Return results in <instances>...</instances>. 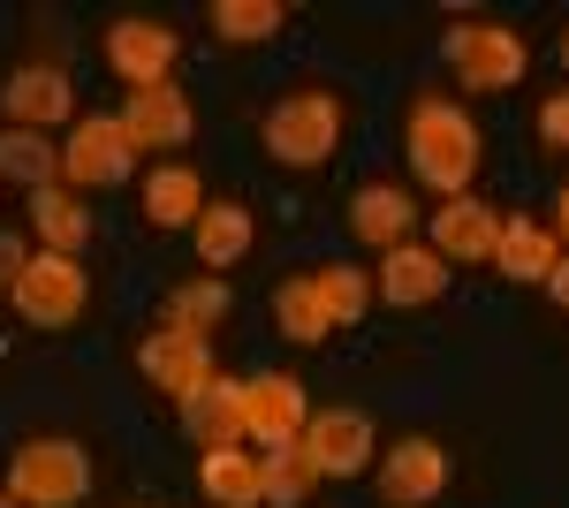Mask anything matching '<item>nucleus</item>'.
<instances>
[{
  "mask_svg": "<svg viewBox=\"0 0 569 508\" xmlns=\"http://www.w3.org/2000/svg\"><path fill=\"white\" fill-rule=\"evenodd\" d=\"M402 137H410V168H418L426 190H440V198H463V190H471V175H479V129H471L463 107L418 99Z\"/></svg>",
  "mask_w": 569,
  "mask_h": 508,
  "instance_id": "nucleus-1",
  "label": "nucleus"
},
{
  "mask_svg": "<svg viewBox=\"0 0 569 508\" xmlns=\"http://www.w3.org/2000/svg\"><path fill=\"white\" fill-rule=\"evenodd\" d=\"M335 137H342V99L335 91H289L266 114V152L281 168H327L335 160Z\"/></svg>",
  "mask_w": 569,
  "mask_h": 508,
  "instance_id": "nucleus-2",
  "label": "nucleus"
},
{
  "mask_svg": "<svg viewBox=\"0 0 569 508\" xmlns=\"http://www.w3.org/2000/svg\"><path fill=\"white\" fill-rule=\"evenodd\" d=\"M8 494L23 508H77L91 494V464L77 440H23L8 464Z\"/></svg>",
  "mask_w": 569,
  "mask_h": 508,
  "instance_id": "nucleus-3",
  "label": "nucleus"
},
{
  "mask_svg": "<svg viewBox=\"0 0 569 508\" xmlns=\"http://www.w3.org/2000/svg\"><path fill=\"white\" fill-rule=\"evenodd\" d=\"M440 53H448V69L463 77V91L525 84V39H517L509 23H456V31L440 39Z\"/></svg>",
  "mask_w": 569,
  "mask_h": 508,
  "instance_id": "nucleus-4",
  "label": "nucleus"
},
{
  "mask_svg": "<svg viewBox=\"0 0 569 508\" xmlns=\"http://www.w3.org/2000/svg\"><path fill=\"white\" fill-rule=\"evenodd\" d=\"M8 297H16V311H23L31 327H77L91 289H84V266H77V258L39 251L23 273H16V289H8Z\"/></svg>",
  "mask_w": 569,
  "mask_h": 508,
  "instance_id": "nucleus-5",
  "label": "nucleus"
},
{
  "mask_svg": "<svg viewBox=\"0 0 569 508\" xmlns=\"http://www.w3.org/2000/svg\"><path fill=\"white\" fill-rule=\"evenodd\" d=\"M130 168H137V145L122 137L114 114H84V122L69 129V145H61V182L69 190H107Z\"/></svg>",
  "mask_w": 569,
  "mask_h": 508,
  "instance_id": "nucleus-6",
  "label": "nucleus"
},
{
  "mask_svg": "<svg viewBox=\"0 0 569 508\" xmlns=\"http://www.w3.org/2000/svg\"><path fill=\"white\" fill-rule=\"evenodd\" d=\"M311 456L319 478H357L365 464H380V440H372V425L357 418V410H319L305 418V440H297Z\"/></svg>",
  "mask_w": 569,
  "mask_h": 508,
  "instance_id": "nucleus-7",
  "label": "nucleus"
},
{
  "mask_svg": "<svg viewBox=\"0 0 569 508\" xmlns=\"http://www.w3.org/2000/svg\"><path fill=\"white\" fill-rule=\"evenodd\" d=\"M137 365H144V380L160 387V395L190 402L198 387L213 380V341H206V335H182V327H160V335H144Z\"/></svg>",
  "mask_w": 569,
  "mask_h": 508,
  "instance_id": "nucleus-8",
  "label": "nucleus"
},
{
  "mask_svg": "<svg viewBox=\"0 0 569 508\" xmlns=\"http://www.w3.org/2000/svg\"><path fill=\"white\" fill-rule=\"evenodd\" d=\"M243 440H259V448H289V440H305V387L289 380V372H259V380H243Z\"/></svg>",
  "mask_w": 569,
  "mask_h": 508,
  "instance_id": "nucleus-9",
  "label": "nucleus"
},
{
  "mask_svg": "<svg viewBox=\"0 0 569 508\" xmlns=\"http://www.w3.org/2000/svg\"><path fill=\"white\" fill-rule=\"evenodd\" d=\"M0 114L16 129H53V122H69L77 114V84L61 77V69H46V61H31V69H16L8 84H0Z\"/></svg>",
  "mask_w": 569,
  "mask_h": 508,
  "instance_id": "nucleus-10",
  "label": "nucleus"
},
{
  "mask_svg": "<svg viewBox=\"0 0 569 508\" xmlns=\"http://www.w3.org/2000/svg\"><path fill=\"white\" fill-rule=\"evenodd\" d=\"M114 122H122V137H130L137 152H168V145H190L198 114H190V99L176 84H152V91H130V107Z\"/></svg>",
  "mask_w": 569,
  "mask_h": 508,
  "instance_id": "nucleus-11",
  "label": "nucleus"
},
{
  "mask_svg": "<svg viewBox=\"0 0 569 508\" xmlns=\"http://www.w3.org/2000/svg\"><path fill=\"white\" fill-rule=\"evenodd\" d=\"M107 69L137 91L168 84V69H176V31H160V23H144V16L114 23V31H107Z\"/></svg>",
  "mask_w": 569,
  "mask_h": 508,
  "instance_id": "nucleus-12",
  "label": "nucleus"
},
{
  "mask_svg": "<svg viewBox=\"0 0 569 508\" xmlns=\"http://www.w3.org/2000/svg\"><path fill=\"white\" fill-rule=\"evenodd\" d=\"M440 486H448V456L433 440H402L380 456V501L388 508H426L440 501Z\"/></svg>",
  "mask_w": 569,
  "mask_h": 508,
  "instance_id": "nucleus-13",
  "label": "nucleus"
},
{
  "mask_svg": "<svg viewBox=\"0 0 569 508\" xmlns=\"http://www.w3.org/2000/svg\"><path fill=\"white\" fill-rule=\"evenodd\" d=\"M388 303H402V311H418V303H433L440 289H448V258L433 251V243H395L388 258H380V281H372Z\"/></svg>",
  "mask_w": 569,
  "mask_h": 508,
  "instance_id": "nucleus-14",
  "label": "nucleus"
},
{
  "mask_svg": "<svg viewBox=\"0 0 569 508\" xmlns=\"http://www.w3.org/2000/svg\"><path fill=\"white\" fill-rule=\"evenodd\" d=\"M493 243H501V212H486L479 198H448L433 212V251L448 266H479V258H493Z\"/></svg>",
  "mask_w": 569,
  "mask_h": 508,
  "instance_id": "nucleus-15",
  "label": "nucleus"
},
{
  "mask_svg": "<svg viewBox=\"0 0 569 508\" xmlns=\"http://www.w3.org/2000/svg\"><path fill=\"white\" fill-rule=\"evenodd\" d=\"M350 228L372 243V251L388 258L395 243H410V228H418V206H410V190H395V182H365L350 198Z\"/></svg>",
  "mask_w": 569,
  "mask_h": 508,
  "instance_id": "nucleus-16",
  "label": "nucleus"
},
{
  "mask_svg": "<svg viewBox=\"0 0 569 508\" xmlns=\"http://www.w3.org/2000/svg\"><path fill=\"white\" fill-rule=\"evenodd\" d=\"M182 432L198 440V448H236L243 440V380H206L190 402H182Z\"/></svg>",
  "mask_w": 569,
  "mask_h": 508,
  "instance_id": "nucleus-17",
  "label": "nucleus"
},
{
  "mask_svg": "<svg viewBox=\"0 0 569 508\" xmlns=\"http://www.w3.org/2000/svg\"><path fill=\"white\" fill-rule=\"evenodd\" d=\"M31 236H39L53 258H77L91 243V212H84V198L77 190H31Z\"/></svg>",
  "mask_w": 569,
  "mask_h": 508,
  "instance_id": "nucleus-18",
  "label": "nucleus"
},
{
  "mask_svg": "<svg viewBox=\"0 0 569 508\" xmlns=\"http://www.w3.org/2000/svg\"><path fill=\"white\" fill-rule=\"evenodd\" d=\"M198 486H206L213 508H259V456H243V440L236 448H206Z\"/></svg>",
  "mask_w": 569,
  "mask_h": 508,
  "instance_id": "nucleus-19",
  "label": "nucleus"
},
{
  "mask_svg": "<svg viewBox=\"0 0 569 508\" xmlns=\"http://www.w3.org/2000/svg\"><path fill=\"white\" fill-rule=\"evenodd\" d=\"M555 258H562V243H555L539 220H501L493 266H501L509 281H547V273H555Z\"/></svg>",
  "mask_w": 569,
  "mask_h": 508,
  "instance_id": "nucleus-20",
  "label": "nucleus"
},
{
  "mask_svg": "<svg viewBox=\"0 0 569 508\" xmlns=\"http://www.w3.org/2000/svg\"><path fill=\"white\" fill-rule=\"evenodd\" d=\"M190 243H198V266H206V273L243 266V251H251V212L243 206H206L198 228H190Z\"/></svg>",
  "mask_w": 569,
  "mask_h": 508,
  "instance_id": "nucleus-21",
  "label": "nucleus"
},
{
  "mask_svg": "<svg viewBox=\"0 0 569 508\" xmlns=\"http://www.w3.org/2000/svg\"><path fill=\"white\" fill-rule=\"evenodd\" d=\"M0 182L53 190L61 182V145H46L39 129H0Z\"/></svg>",
  "mask_w": 569,
  "mask_h": 508,
  "instance_id": "nucleus-22",
  "label": "nucleus"
},
{
  "mask_svg": "<svg viewBox=\"0 0 569 508\" xmlns=\"http://www.w3.org/2000/svg\"><path fill=\"white\" fill-rule=\"evenodd\" d=\"M311 494H319V470H311V456L297 448V440L259 456V501L266 508H305Z\"/></svg>",
  "mask_w": 569,
  "mask_h": 508,
  "instance_id": "nucleus-23",
  "label": "nucleus"
},
{
  "mask_svg": "<svg viewBox=\"0 0 569 508\" xmlns=\"http://www.w3.org/2000/svg\"><path fill=\"white\" fill-rule=\"evenodd\" d=\"M198 212H206V190H198L190 168H160L144 182V220L152 228H198Z\"/></svg>",
  "mask_w": 569,
  "mask_h": 508,
  "instance_id": "nucleus-24",
  "label": "nucleus"
},
{
  "mask_svg": "<svg viewBox=\"0 0 569 508\" xmlns=\"http://www.w3.org/2000/svg\"><path fill=\"white\" fill-rule=\"evenodd\" d=\"M273 319H281V335H289V341H327V335H335V319H327V303H319V281H311V273H297V281L273 289Z\"/></svg>",
  "mask_w": 569,
  "mask_h": 508,
  "instance_id": "nucleus-25",
  "label": "nucleus"
},
{
  "mask_svg": "<svg viewBox=\"0 0 569 508\" xmlns=\"http://www.w3.org/2000/svg\"><path fill=\"white\" fill-rule=\"evenodd\" d=\"M220 319H228V281L220 273H198L168 297V327H182V335H213Z\"/></svg>",
  "mask_w": 569,
  "mask_h": 508,
  "instance_id": "nucleus-26",
  "label": "nucleus"
},
{
  "mask_svg": "<svg viewBox=\"0 0 569 508\" xmlns=\"http://www.w3.org/2000/svg\"><path fill=\"white\" fill-rule=\"evenodd\" d=\"M281 23H289V8H281V0H220V8H213V31H220V39H236V46L273 39Z\"/></svg>",
  "mask_w": 569,
  "mask_h": 508,
  "instance_id": "nucleus-27",
  "label": "nucleus"
},
{
  "mask_svg": "<svg viewBox=\"0 0 569 508\" xmlns=\"http://www.w3.org/2000/svg\"><path fill=\"white\" fill-rule=\"evenodd\" d=\"M311 281H319V303H327V319H335V327L365 319V297H372V281H365L357 266H319Z\"/></svg>",
  "mask_w": 569,
  "mask_h": 508,
  "instance_id": "nucleus-28",
  "label": "nucleus"
},
{
  "mask_svg": "<svg viewBox=\"0 0 569 508\" xmlns=\"http://www.w3.org/2000/svg\"><path fill=\"white\" fill-rule=\"evenodd\" d=\"M539 137H547L555 152H569V91H555V99L539 107Z\"/></svg>",
  "mask_w": 569,
  "mask_h": 508,
  "instance_id": "nucleus-29",
  "label": "nucleus"
},
{
  "mask_svg": "<svg viewBox=\"0 0 569 508\" xmlns=\"http://www.w3.org/2000/svg\"><path fill=\"white\" fill-rule=\"evenodd\" d=\"M31 266V251H23V236H8L0 228V289H16V273Z\"/></svg>",
  "mask_w": 569,
  "mask_h": 508,
  "instance_id": "nucleus-30",
  "label": "nucleus"
},
{
  "mask_svg": "<svg viewBox=\"0 0 569 508\" xmlns=\"http://www.w3.org/2000/svg\"><path fill=\"white\" fill-rule=\"evenodd\" d=\"M547 297H555V303H562V311H569V251L555 258V273H547Z\"/></svg>",
  "mask_w": 569,
  "mask_h": 508,
  "instance_id": "nucleus-31",
  "label": "nucleus"
},
{
  "mask_svg": "<svg viewBox=\"0 0 569 508\" xmlns=\"http://www.w3.org/2000/svg\"><path fill=\"white\" fill-rule=\"evenodd\" d=\"M562 236H569V190H562Z\"/></svg>",
  "mask_w": 569,
  "mask_h": 508,
  "instance_id": "nucleus-32",
  "label": "nucleus"
},
{
  "mask_svg": "<svg viewBox=\"0 0 569 508\" xmlns=\"http://www.w3.org/2000/svg\"><path fill=\"white\" fill-rule=\"evenodd\" d=\"M0 508H23V501H16V494H0Z\"/></svg>",
  "mask_w": 569,
  "mask_h": 508,
  "instance_id": "nucleus-33",
  "label": "nucleus"
},
{
  "mask_svg": "<svg viewBox=\"0 0 569 508\" xmlns=\"http://www.w3.org/2000/svg\"><path fill=\"white\" fill-rule=\"evenodd\" d=\"M562 61H569V39H562Z\"/></svg>",
  "mask_w": 569,
  "mask_h": 508,
  "instance_id": "nucleus-34",
  "label": "nucleus"
}]
</instances>
